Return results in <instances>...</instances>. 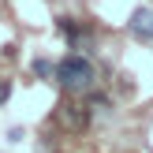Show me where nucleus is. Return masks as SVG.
I'll return each instance as SVG.
<instances>
[{
	"label": "nucleus",
	"instance_id": "nucleus-1",
	"mask_svg": "<svg viewBox=\"0 0 153 153\" xmlns=\"http://www.w3.org/2000/svg\"><path fill=\"white\" fill-rule=\"evenodd\" d=\"M56 82L64 90H71V94H82V90L94 86V64L86 56H79V52H71V56H64L56 64Z\"/></svg>",
	"mask_w": 153,
	"mask_h": 153
},
{
	"label": "nucleus",
	"instance_id": "nucleus-2",
	"mask_svg": "<svg viewBox=\"0 0 153 153\" xmlns=\"http://www.w3.org/2000/svg\"><path fill=\"white\" fill-rule=\"evenodd\" d=\"M127 30H131L138 41H153V7H138V11L127 19Z\"/></svg>",
	"mask_w": 153,
	"mask_h": 153
},
{
	"label": "nucleus",
	"instance_id": "nucleus-3",
	"mask_svg": "<svg viewBox=\"0 0 153 153\" xmlns=\"http://www.w3.org/2000/svg\"><path fill=\"white\" fill-rule=\"evenodd\" d=\"M60 120H64L71 131H82V127L90 123V112L82 108V105H64V112H60Z\"/></svg>",
	"mask_w": 153,
	"mask_h": 153
},
{
	"label": "nucleus",
	"instance_id": "nucleus-4",
	"mask_svg": "<svg viewBox=\"0 0 153 153\" xmlns=\"http://www.w3.org/2000/svg\"><path fill=\"white\" fill-rule=\"evenodd\" d=\"M34 71L37 75H56V67H52L49 60H34Z\"/></svg>",
	"mask_w": 153,
	"mask_h": 153
},
{
	"label": "nucleus",
	"instance_id": "nucleus-5",
	"mask_svg": "<svg viewBox=\"0 0 153 153\" xmlns=\"http://www.w3.org/2000/svg\"><path fill=\"white\" fill-rule=\"evenodd\" d=\"M7 94H11V86L4 82V86H0V101H7Z\"/></svg>",
	"mask_w": 153,
	"mask_h": 153
}]
</instances>
